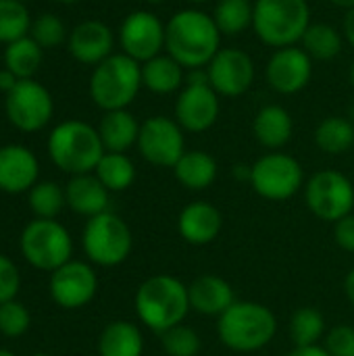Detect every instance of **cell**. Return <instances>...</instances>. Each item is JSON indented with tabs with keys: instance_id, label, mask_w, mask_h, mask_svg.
<instances>
[{
	"instance_id": "cell-1",
	"label": "cell",
	"mask_w": 354,
	"mask_h": 356,
	"mask_svg": "<svg viewBox=\"0 0 354 356\" xmlns=\"http://www.w3.org/2000/svg\"><path fill=\"white\" fill-rule=\"evenodd\" d=\"M221 50V31L213 15L200 8H182L165 23V52L186 71L207 69Z\"/></svg>"
},
{
	"instance_id": "cell-2",
	"label": "cell",
	"mask_w": 354,
	"mask_h": 356,
	"mask_svg": "<svg viewBox=\"0 0 354 356\" xmlns=\"http://www.w3.org/2000/svg\"><path fill=\"white\" fill-rule=\"evenodd\" d=\"M134 305L138 319L159 336L184 323L188 313L192 311L188 286L169 273H159L142 282L136 292Z\"/></svg>"
},
{
	"instance_id": "cell-3",
	"label": "cell",
	"mask_w": 354,
	"mask_h": 356,
	"mask_svg": "<svg viewBox=\"0 0 354 356\" xmlns=\"http://www.w3.org/2000/svg\"><path fill=\"white\" fill-rule=\"evenodd\" d=\"M217 334L223 346L234 353H257L273 342L277 319L269 307L252 300H236L219 319Z\"/></svg>"
},
{
	"instance_id": "cell-4",
	"label": "cell",
	"mask_w": 354,
	"mask_h": 356,
	"mask_svg": "<svg viewBox=\"0 0 354 356\" xmlns=\"http://www.w3.org/2000/svg\"><path fill=\"white\" fill-rule=\"evenodd\" d=\"M104 152L98 127H92L86 121H63L48 136V154L52 163L71 175L92 173Z\"/></svg>"
},
{
	"instance_id": "cell-5",
	"label": "cell",
	"mask_w": 354,
	"mask_h": 356,
	"mask_svg": "<svg viewBox=\"0 0 354 356\" xmlns=\"http://www.w3.org/2000/svg\"><path fill=\"white\" fill-rule=\"evenodd\" d=\"M311 23L307 0H255L252 29L269 48L298 46Z\"/></svg>"
},
{
	"instance_id": "cell-6",
	"label": "cell",
	"mask_w": 354,
	"mask_h": 356,
	"mask_svg": "<svg viewBox=\"0 0 354 356\" xmlns=\"http://www.w3.org/2000/svg\"><path fill=\"white\" fill-rule=\"evenodd\" d=\"M142 88V65L123 52L98 63L90 77V96L104 113L127 108Z\"/></svg>"
},
{
	"instance_id": "cell-7",
	"label": "cell",
	"mask_w": 354,
	"mask_h": 356,
	"mask_svg": "<svg viewBox=\"0 0 354 356\" xmlns=\"http://www.w3.org/2000/svg\"><path fill=\"white\" fill-rule=\"evenodd\" d=\"M303 165L282 150H271L250 165L252 190L271 202H284L294 198L305 186Z\"/></svg>"
},
{
	"instance_id": "cell-8",
	"label": "cell",
	"mask_w": 354,
	"mask_h": 356,
	"mask_svg": "<svg viewBox=\"0 0 354 356\" xmlns=\"http://www.w3.org/2000/svg\"><path fill=\"white\" fill-rule=\"evenodd\" d=\"M83 250L88 259L100 267H117L127 261L134 248V236L129 225L115 213H102L86 223Z\"/></svg>"
},
{
	"instance_id": "cell-9",
	"label": "cell",
	"mask_w": 354,
	"mask_h": 356,
	"mask_svg": "<svg viewBox=\"0 0 354 356\" xmlns=\"http://www.w3.org/2000/svg\"><path fill=\"white\" fill-rule=\"evenodd\" d=\"M219 98L221 96L209 83L207 69L190 71L175 100V121L188 134L209 131L221 113Z\"/></svg>"
},
{
	"instance_id": "cell-10",
	"label": "cell",
	"mask_w": 354,
	"mask_h": 356,
	"mask_svg": "<svg viewBox=\"0 0 354 356\" xmlns=\"http://www.w3.org/2000/svg\"><path fill=\"white\" fill-rule=\"evenodd\" d=\"M21 252L35 269L56 271L71 261L73 242L69 232L54 219H35L21 234Z\"/></svg>"
},
{
	"instance_id": "cell-11",
	"label": "cell",
	"mask_w": 354,
	"mask_h": 356,
	"mask_svg": "<svg viewBox=\"0 0 354 356\" xmlns=\"http://www.w3.org/2000/svg\"><path fill=\"white\" fill-rule=\"evenodd\" d=\"M305 202L317 219L336 223L354 211L353 181L336 169L317 171L305 184Z\"/></svg>"
},
{
	"instance_id": "cell-12",
	"label": "cell",
	"mask_w": 354,
	"mask_h": 356,
	"mask_svg": "<svg viewBox=\"0 0 354 356\" xmlns=\"http://www.w3.org/2000/svg\"><path fill=\"white\" fill-rule=\"evenodd\" d=\"M186 131L175 119L165 115L148 117L140 125L138 150L142 159L161 169H173L186 152Z\"/></svg>"
},
{
	"instance_id": "cell-13",
	"label": "cell",
	"mask_w": 354,
	"mask_h": 356,
	"mask_svg": "<svg viewBox=\"0 0 354 356\" xmlns=\"http://www.w3.org/2000/svg\"><path fill=\"white\" fill-rule=\"evenodd\" d=\"M4 111L8 121L17 129L33 134L50 123L54 113V100L40 81L19 79V83L4 98Z\"/></svg>"
},
{
	"instance_id": "cell-14",
	"label": "cell",
	"mask_w": 354,
	"mask_h": 356,
	"mask_svg": "<svg viewBox=\"0 0 354 356\" xmlns=\"http://www.w3.org/2000/svg\"><path fill=\"white\" fill-rule=\"evenodd\" d=\"M119 44L123 54L142 65L163 54L165 23L150 10H134L123 19L119 27Z\"/></svg>"
},
{
	"instance_id": "cell-15",
	"label": "cell",
	"mask_w": 354,
	"mask_h": 356,
	"mask_svg": "<svg viewBox=\"0 0 354 356\" xmlns=\"http://www.w3.org/2000/svg\"><path fill=\"white\" fill-rule=\"evenodd\" d=\"M207 77L219 96L238 98L255 81V60L242 48H221L207 65Z\"/></svg>"
},
{
	"instance_id": "cell-16",
	"label": "cell",
	"mask_w": 354,
	"mask_h": 356,
	"mask_svg": "<svg viewBox=\"0 0 354 356\" xmlns=\"http://www.w3.org/2000/svg\"><path fill=\"white\" fill-rule=\"evenodd\" d=\"M313 77V58L300 46L277 48L265 65V79L277 94L303 92Z\"/></svg>"
},
{
	"instance_id": "cell-17",
	"label": "cell",
	"mask_w": 354,
	"mask_h": 356,
	"mask_svg": "<svg viewBox=\"0 0 354 356\" xmlns=\"http://www.w3.org/2000/svg\"><path fill=\"white\" fill-rule=\"evenodd\" d=\"M98 290V277L94 269L81 261H69L50 277L52 300L63 309H81L86 307Z\"/></svg>"
},
{
	"instance_id": "cell-18",
	"label": "cell",
	"mask_w": 354,
	"mask_h": 356,
	"mask_svg": "<svg viewBox=\"0 0 354 356\" xmlns=\"http://www.w3.org/2000/svg\"><path fill=\"white\" fill-rule=\"evenodd\" d=\"M69 54L81 65H98L113 54L115 33L113 29L96 19L81 21L75 25L67 40Z\"/></svg>"
},
{
	"instance_id": "cell-19",
	"label": "cell",
	"mask_w": 354,
	"mask_h": 356,
	"mask_svg": "<svg viewBox=\"0 0 354 356\" xmlns=\"http://www.w3.org/2000/svg\"><path fill=\"white\" fill-rule=\"evenodd\" d=\"M221 229H223V215L215 204L207 200H194L179 211L177 232L186 244L207 246L219 238Z\"/></svg>"
},
{
	"instance_id": "cell-20",
	"label": "cell",
	"mask_w": 354,
	"mask_h": 356,
	"mask_svg": "<svg viewBox=\"0 0 354 356\" xmlns=\"http://www.w3.org/2000/svg\"><path fill=\"white\" fill-rule=\"evenodd\" d=\"M40 173L38 159L31 150L19 144L0 148V190L6 194H21L35 186Z\"/></svg>"
},
{
	"instance_id": "cell-21",
	"label": "cell",
	"mask_w": 354,
	"mask_h": 356,
	"mask_svg": "<svg viewBox=\"0 0 354 356\" xmlns=\"http://www.w3.org/2000/svg\"><path fill=\"white\" fill-rule=\"evenodd\" d=\"M188 294H190L192 311H196L198 315H204V317L219 319L236 302L232 284L227 280H223L219 275H211V273L196 277L188 286Z\"/></svg>"
},
{
	"instance_id": "cell-22",
	"label": "cell",
	"mask_w": 354,
	"mask_h": 356,
	"mask_svg": "<svg viewBox=\"0 0 354 356\" xmlns=\"http://www.w3.org/2000/svg\"><path fill=\"white\" fill-rule=\"evenodd\" d=\"M252 134L257 142L269 152L280 150L292 140L294 119L282 104H265L255 115Z\"/></svg>"
},
{
	"instance_id": "cell-23",
	"label": "cell",
	"mask_w": 354,
	"mask_h": 356,
	"mask_svg": "<svg viewBox=\"0 0 354 356\" xmlns=\"http://www.w3.org/2000/svg\"><path fill=\"white\" fill-rule=\"evenodd\" d=\"M65 198L73 213L90 219L108 211V190L92 173L73 175L65 188Z\"/></svg>"
},
{
	"instance_id": "cell-24",
	"label": "cell",
	"mask_w": 354,
	"mask_h": 356,
	"mask_svg": "<svg viewBox=\"0 0 354 356\" xmlns=\"http://www.w3.org/2000/svg\"><path fill=\"white\" fill-rule=\"evenodd\" d=\"M138 119L127 111H108L102 115L98 123V134L106 152H127L134 144H138L140 136Z\"/></svg>"
},
{
	"instance_id": "cell-25",
	"label": "cell",
	"mask_w": 354,
	"mask_h": 356,
	"mask_svg": "<svg viewBox=\"0 0 354 356\" xmlns=\"http://www.w3.org/2000/svg\"><path fill=\"white\" fill-rule=\"evenodd\" d=\"M186 83V69L169 54H159L142 63V86L159 96L173 94Z\"/></svg>"
},
{
	"instance_id": "cell-26",
	"label": "cell",
	"mask_w": 354,
	"mask_h": 356,
	"mask_svg": "<svg viewBox=\"0 0 354 356\" xmlns=\"http://www.w3.org/2000/svg\"><path fill=\"white\" fill-rule=\"evenodd\" d=\"M173 175L186 190L200 192L213 186L217 179V161L204 150H186L184 156L175 163Z\"/></svg>"
},
{
	"instance_id": "cell-27",
	"label": "cell",
	"mask_w": 354,
	"mask_h": 356,
	"mask_svg": "<svg viewBox=\"0 0 354 356\" xmlns=\"http://www.w3.org/2000/svg\"><path fill=\"white\" fill-rule=\"evenodd\" d=\"M144 338L142 332L129 321L108 323L98 338L100 356H142Z\"/></svg>"
},
{
	"instance_id": "cell-28",
	"label": "cell",
	"mask_w": 354,
	"mask_h": 356,
	"mask_svg": "<svg viewBox=\"0 0 354 356\" xmlns=\"http://www.w3.org/2000/svg\"><path fill=\"white\" fill-rule=\"evenodd\" d=\"M42 58L44 48L31 35L10 42L4 48V69H8L17 79H31L40 69Z\"/></svg>"
},
{
	"instance_id": "cell-29",
	"label": "cell",
	"mask_w": 354,
	"mask_h": 356,
	"mask_svg": "<svg viewBox=\"0 0 354 356\" xmlns=\"http://www.w3.org/2000/svg\"><path fill=\"white\" fill-rule=\"evenodd\" d=\"M344 35L330 23H311L300 40V48L313 60H332L342 52Z\"/></svg>"
},
{
	"instance_id": "cell-30",
	"label": "cell",
	"mask_w": 354,
	"mask_h": 356,
	"mask_svg": "<svg viewBox=\"0 0 354 356\" xmlns=\"http://www.w3.org/2000/svg\"><path fill=\"white\" fill-rule=\"evenodd\" d=\"M315 144L325 154H344L354 148V123L346 117H325L315 129Z\"/></svg>"
},
{
	"instance_id": "cell-31",
	"label": "cell",
	"mask_w": 354,
	"mask_h": 356,
	"mask_svg": "<svg viewBox=\"0 0 354 356\" xmlns=\"http://www.w3.org/2000/svg\"><path fill=\"white\" fill-rule=\"evenodd\" d=\"M94 175L108 192H123L136 179V165L125 152H104Z\"/></svg>"
},
{
	"instance_id": "cell-32",
	"label": "cell",
	"mask_w": 354,
	"mask_h": 356,
	"mask_svg": "<svg viewBox=\"0 0 354 356\" xmlns=\"http://www.w3.org/2000/svg\"><path fill=\"white\" fill-rule=\"evenodd\" d=\"M252 0H219L213 8V19L221 35H240L252 27Z\"/></svg>"
},
{
	"instance_id": "cell-33",
	"label": "cell",
	"mask_w": 354,
	"mask_h": 356,
	"mask_svg": "<svg viewBox=\"0 0 354 356\" xmlns=\"http://www.w3.org/2000/svg\"><path fill=\"white\" fill-rule=\"evenodd\" d=\"M325 334V317L313 309L303 307L290 319V338L294 346H317Z\"/></svg>"
},
{
	"instance_id": "cell-34",
	"label": "cell",
	"mask_w": 354,
	"mask_h": 356,
	"mask_svg": "<svg viewBox=\"0 0 354 356\" xmlns=\"http://www.w3.org/2000/svg\"><path fill=\"white\" fill-rule=\"evenodd\" d=\"M31 17L21 0H0V42L10 44L27 35Z\"/></svg>"
},
{
	"instance_id": "cell-35",
	"label": "cell",
	"mask_w": 354,
	"mask_h": 356,
	"mask_svg": "<svg viewBox=\"0 0 354 356\" xmlns=\"http://www.w3.org/2000/svg\"><path fill=\"white\" fill-rule=\"evenodd\" d=\"M65 204V190L54 181H40L29 190V207L38 219H54Z\"/></svg>"
},
{
	"instance_id": "cell-36",
	"label": "cell",
	"mask_w": 354,
	"mask_h": 356,
	"mask_svg": "<svg viewBox=\"0 0 354 356\" xmlns=\"http://www.w3.org/2000/svg\"><path fill=\"white\" fill-rule=\"evenodd\" d=\"M161 346L169 356H198L202 350V340L196 330L179 323L161 334Z\"/></svg>"
},
{
	"instance_id": "cell-37",
	"label": "cell",
	"mask_w": 354,
	"mask_h": 356,
	"mask_svg": "<svg viewBox=\"0 0 354 356\" xmlns=\"http://www.w3.org/2000/svg\"><path fill=\"white\" fill-rule=\"evenodd\" d=\"M29 35H31L42 48H54V46L63 44V40L67 38V29H65V23H63L56 15L44 13V15H40L35 21H31Z\"/></svg>"
},
{
	"instance_id": "cell-38",
	"label": "cell",
	"mask_w": 354,
	"mask_h": 356,
	"mask_svg": "<svg viewBox=\"0 0 354 356\" xmlns=\"http://www.w3.org/2000/svg\"><path fill=\"white\" fill-rule=\"evenodd\" d=\"M29 327V313L17 300L0 305V334L6 338H19Z\"/></svg>"
},
{
	"instance_id": "cell-39",
	"label": "cell",
	"mask_w": 354,
	"mask_h": 356,
	"mask_svg": "<svg viewBox=\"0 0 354 356\" xmlns=\"http://www.w3.org/2000/svg\"><path fill=\"white\" fill-rule=\"evenodd\" d=\"M323 348L332 356H354V327L336 325L330 330Z\"/></svg>"
},
{
	"instance_id": "cell-40",
	"label": "cell",
	"mask_w": 354,
	"mask_h": 356,
	"mask_svg": "<svg viewBox=\"0 0 354 356\" xmlns=\"http://www.w3.org/2000/svg\"><path fill=\"white\" fill-rule=\"evenodd\" d=\"M19 271L15 267V263H10V259L0 254V305L15 300L17 292H19Z\"/></svg>"
},
{
	"instance_id": "cell-41",
	"label": "cell",
	"mask_w": 354,
	"mask_h": 356,
	"mask_svg": "<svg viewBox=\"0 0 354 356\" xmlns=\"http://www.w3.org/2000/svg\"><path fill=\"white\" fill-rule=\"evenodd\" d=\"M334 240L344 252L354 254V213L334 223Z\"/></svg>"
},
{
	"instance_id": "cell-42",
	"label": "cell",
	"mask_w": 354,
	"mask_h": 356,
	"mask_svg": "<svg viewBox=\"0 0 354 356\" xmlns=\"http://www.w3.org/2000/svg\"><path fill=\"white\" fill-rule=\"evenodd\" d=\"M342 35H344V40L354 48V6L351 10H346V15H344V21H342Z\"/></svg>"
},
{
	"instance_id": "cell-43",
	"label": "cell",
	"mask_w": 354,
	"mask_h": 356,
	"mask_svg": "<svg viewBox=\"0 0 354 356\" xmlns=\"http://www.w3.org/2000/svg\"><path fill=\"white\" fill-rule=\"evenodd\" d=\"M288 356H332L323 346H294V350Z\"/></svg>"
},
{
	"instance_id": "cell-44",
	"label": "cell",
	"mask_w": 354,
	"mask_h": 356,
	"mask_svg": "<svg viewBox=\"0 0 354 356\" xmlns=\"http://www.w3.org/2000/svg\"><path fill=\"white\" fill-rule=\"evenodd\" d=\"M17 83H19V79H17L8 69H2V71H0V90H2L4 94H8Z\"/></svg>"
},
{
	"instance_id": "cell-45",
	"label": "cell",
	"mask_w": 354,
	"mask_h": 356,
	"mask_svg": "<svg viewBox=\"0 0 354 356\" xmlns=\"http://www.w3.org/2000/svg\"><path fill=\"white\" fill-rule=\"evenodd\" d=\"M344 294H346L348 302L354 307V267L348 271V275L344 280Z\"/></svg>"
},
{
	"instance_id": "cell-46",
	"label": "cell",
	"mask_w": 354,
	"mask_h": 356,
	"mask_svg": "<svg viewBox=\"0 0 354 356\" xmlns=\"http://www.w3.org/2000/svg\"><path fill=\"white\" fill-rule=\"evenodd\" d=\"M234 177L250 184V165H238V167H234Z\"/></svg>"
},
{
	"instance_id": "cell-47",
	"label": "cell",
	"mask_w": 354,
	"mask_h": 356,
	"mask_svg": "<svg viewBox=\"0 0 354 356\" xmlns=\"http://www.w3.org/2000/svg\"><path fill=\"white\" fill-rule=\"evenodd\" d=\"M334 6H340V8H344V10H351L354 6V0H330Z\"/></svg>"
},
{
	"instance_id": "cell-48",
	"label": "cell",
	"mask_w": 354,
	"mask_h": 356,
	"mask_svg": "<svg viewBox=\"0 0 354 356\" xmlns=\"http://www.w3.org/2000/svg\"><path fill=\"white\" fill-rule=\"evenodd\" d=\"M348 77H351V83L354 86V60L353 65H351V71H348Z\"/></svg>"
},
{
	"instance_id": "cell-49",
	"label": "cell",
	"mask_w": 354,
	"mask_h": 356,
	"mask_svg": "<svg viewBox=\"0 0 354 356\" xmlns=\"http://www.w3.org/2000/svg\"><path fill=\"white\" fill-rule=\"evenodd\" d=\"M56 2H61V4H77L79 0H56Z\"/></svg>"
},
{
	"instance_id": "cell-50",
	"label": "cell",
	"mask_w": 354,
	"mask_h": 356,
	"mask_svg": "<svg viewBox=\"0 0 354 356\" xmlns=\"http://www.w3.org/2000/svg\"><path fill=\"white\" fill-rule=\"evenodd\" d=\"M192 4H207V2H211V0H190Z\"/></svg>"
},
{
	"instance_id": "cell-51",
	"label": "cell",
	"mask_w": 354,
	"mask_h": 356,
	"mask_svg": "<svg viewBox=\"0 0 354 356\" xmlns=\"http://www.w3.org/2000/svg\"><path fill=\"white\" fill-rule=\"evenodd\" d=\"M0 356H15L10 350H0Z\"/></svg>"
},
{
	"instance_id": "cell-52",
	"label": "cell",
	"mask_w": 354,
	"mask_h": 356,
	"mask_svg": "<svg viewBox=\"0 0 354 356\" xmlns=\"http://www.w3.org/2000/svg\"><path fill=\"white\" fill-rule=\"evenodd\" d=\"M146 2H148V4H161L163 0H146Z\"/></svg>"
},
{
	"instance_id": "cell-53",
	"label": "cell",
	"mask_w": 354,
	"mask_h": 356,
	"mask_svg": "<svg viewBox=\"0 0 354 356\" xmlns=\"http://www.w3.org/2000/svg\"><path fill=\"white\" fill-rule=\"evenodd\" d=\"M33 356H50V355H33Z\"/></svg>"
},
{
	"instance_id": "cell-54",
	"label": "cell",
	"mask_w": 354,
	"mask_h": 356,
	"mask_svg": "<svg viewBox=\"0 0 354 356\" xmlns=\"http://www.w3.org/2000/svg\"><path fill=\"white\" fill-rule=\"evenodd\" d=\"M21 2H27V0H21Z\"/></svg>"
}]
</instances>
